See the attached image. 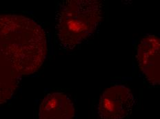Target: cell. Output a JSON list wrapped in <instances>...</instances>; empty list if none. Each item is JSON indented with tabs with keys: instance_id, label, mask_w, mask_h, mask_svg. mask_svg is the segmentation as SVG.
I'll list each match as a JSON object with an SVG mask.
<instances>
[{
	"instance_id": "1",
	"label": "cell",
	"mask_w": 160,
	"mask_h": 119,
	"mask_svg": "<svg viewBox=\"0 0 160 119\" xmlns=\"http://www.w3.org/2000/svg\"><path fill=\"white\" fill-rule=\"evenodd\" d=\"M46 53L45 32L35 21L21 15H0V59L19 75H29L40 68Z\"/></svg>"
},
{
	"instance_id": "2",
	"label": "cell",
	"mask_w": 160,
	"mask_h": 119,
	"mask_svg": "<svg viewBox=\"0 0 160 119\" xmlns=\"http://www.w3.org/2000/svg\"><path fill=\"white\" fill-rule=\"evenodd\" d=\"M102 19V3L98 0H66L56 12L55 32L59 45L73 50L88 38Z\"/></svg>"
},
{
	"instance_id": "3",
	"label": "cell",
	"mask_w": 160,
	"mask_h": 119,
	"mask_svg": "<svg viewBox=\"0 0 160 119\" xmlns=\"http://www.w3.org/2000/svg\"><path fill=\"white\" fill-rule=\"evenodd\" d=\"M135 98L124 85L108 88L100 98L98 114L99 119H124L131 114Z\"/></svg>"
},
{
	"instance_id": "4",
	"label": "cell",
	"mask_w": 160,
	"mask_h": 119,
	"mask_svg": "<svg viewBox=\"0 0 160 119\" xmlns=\"http://www.w3.org/2000/svg\"><path fill=\"white\" fill-rule=\"evenodd\" d=\"M159 37L155 35L146 36L140 41L137 51L139 68L150 83L159 85L160 66H159Z\"/></svg>"
},
{
	"instance_id": "5",
	"label": "cell",
	"mask_w": 160,
	"mask_h": 119,
	"mask_svg": "<svg viewBox=\"0 0 160 119\" xmlns=\"http://www.w3.org/2000/svg\"><path fill=\"white\" fill-rule=\"evenodd\" d=\"M75 108L68 96L62 93L48 94L39 107V119H73Z\"/></svg>"
},
{
	"instance_id": "6",
	"label": "cell",
	"mask_w": 160,
	"mask_h": 119,
	"mask_svg": "<svg viewBox=\"0 0 160 119\" xmlns=\"http://www.w3.org/2000/svg\"><path fill=\"white\" fill-rule=\"evenodd\" d=\"M19 74L7 61L0 59V105L11 98L16 90Z\"/></svg>"
}]
</instances>
